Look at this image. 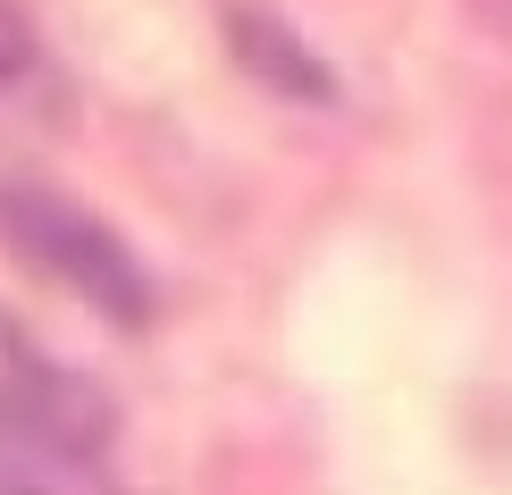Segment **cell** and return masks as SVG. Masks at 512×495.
Wrapping results in <instances>:
<instances>
[{
	"label": "cell",
	"mask_w": 512,
	"mask_h": 495,
	"mask_svg": "<svg viewBox=\"0 0 512 495\" xmlns=\"http://www.w3.org/2000/svg\"><path fill=\"white\" fill-rule=\"evenodd\" d=\"M42 101H51V51H42L34 17L17 0H0V118L42 110Z\"/></svg>",
	"instance_id": "obj_3"
},
{
	"label": "cell",
	"mask_w": 512,
	"mask_h": 495,
	"mask_svg": "<svg viewBox=\"0 0 512 495\" xmlns=\"http://www.w3.org/2000/svg\"><path fill=\"white\" fill-rule=\"evenodd\" d=\"M0 495H126L110 462V412L68 370H0Z\"/></svg>",
	"instance_id": "obj_1"
},
{
	"label": "cell",
	"mask_w": 512,
	"mask_h": 495,
	"mask_svg": "<svg viewBox=\"0 0 512 495\" xmlns=\"http://www.w3.org/2000/svg\"><path fill=\"white\" fill-rule=\"evenodd\" d=\"M0 244L26 269H42L51 286H68L76 303L110 311L118 328H143L152 319V277L143 261L118 244L110 219H93L84 202H68L42 177H0Z\"/></svg>",
	"instance_id": "obj_2"
}]
</instances>
